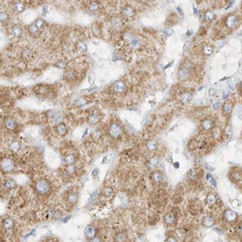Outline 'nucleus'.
Returning <instances> with one entry per match:
<instances>
[{
  "label": "nucleus",
  "mask_w": 242,
  "mask_h": 242,
  "mask_svg": "<svg viewBox=\"0 0 242 242\" xmlns=\"http://www.w3.org/2000/svg\"><path fill=\"white\" fill-rule=\"evenodd\" d=\"M34 23L36 24V26H37L38 28H39L40 30L43 29L44 26H45V22H44L43 20H41V18H38V20H37L36 21H35Z\"/></svg>",
  "instance_id": "nucleus-39"
},
{
  "label": "nucleus",
  "mask_w": 242,
  "mask_h": 242,
  "mask_svg": "<svg viewBox=\"0 0 242 242\" xmlns=\"http://www.w3.org/2000/svg\"><path fill=\"white\" fill-rule=\"evenodd\" d=\"M192 99V93L191 92H184V93L181 94L180 101L182 102L183 104H186L188 102H190Z\"/></svg>",
  "instance_id": "nucleus-25"
},
{
  "label": "nucleus",
  "mask_w": 242,
  "mask_h": 242,
  "mask_svg": "<svg viewBox=\"0 0 242 242\" xmlns=\"http://www.w3.org/2000/svg\"><path fill=\"white\" fill-rule=\"evenodd\" d=\"M88 121H89V123H91V124H97L100 121L99 114L97 113H92L88 117Z\"/></svg>",
  "instance_id": "nucleus-24"
},
{
  "label": "nucleus",
  "mask_w": 242,
  "mask_h": 242,
  "mask_svg": "<svg viewBox=\"0 0 242 242\" xmlns=\"http://www.w3.org/2000/svg\"><path fill=\"white\" fill-rule=\"evenodd\" d=\"M90 242H102V240H101V238L99 236H95L93 239L90 240Z\"/></svg>",
  "instance_id": "nucleus-46"
},
{
  "label": "nucleus",
  "mask_w": 242,
  "mask_h": 242,
  "mask_svg": "<svg viewBox=\"0 0 242 242\" xmlns=\"http://www.w3.org/2000/svg\"><path fill=\"white\" fill-rule=\"evenodd\" d=\"M150 180L151 182H153L154 184H160L164 181V175L163 173H160V171H155L150 174Z\"/></svg>",
  "instance_id": "nucleus-10"
},
{
  "label": "nucleus",
  "mask_w": 242,
  "mask_h": 242,
  "mask_svg": "<svg viewBox=\"0 0 242 242\" xmlns=\"http://www.w3.org/2000/svg\"><path fill=\"white\" fill-rule=\"evenodd\" d=\"M65 171H66V173L74 174V173H77V167H76L75 165H68L65 168Z\"/></svg>",
  "instance_id": "nucleus-31"
},
{
  "label": "nucleus",
  "mask_w": 242,
  "mask_h": 242,
  "mask_svg": "<svg viewBox=\"0 0 242 242\" xmlns=\"http://www.w3.org/2000/svg\"><path fill=\"white\" fill-rule=\"evenodd\" d=\"M78 193L75 192V191H71V192L68 193V195L66 196L67 202L70 203V204H75L76 202H78Z\"/></svg>",
  "instance_id": "nucleus-18"
},
{
  "label": "nucleus",
  "mask_w": 242,
  "mask_h": 242,
  "mask_svg": "<svg viewBox=\"0 0 242 242\" xmlns=\"http://www.w3.org/2000/svg\"><path fill=\"white\" fill-rule=\"evenodd\" d=\"M7 20H8V15L6 14L5 12H2L1 13V21L4 22V21H6Z\"/></svg>",
  "instance_id": "nucleus-43"
},
{
  "label": "nucleus",
  "mask_w": 242,
  "mask_h": 242,
  "mask_svg": "<svg viewBox=\"0 0 242 242\" xmlns=\"http://www.w3.org/2000/svg\"><path fill=\"white\" fill-rule=\"evenodd\" d=\"M3 187H4V189L11 190V189H14V188L17 187V183H16V181L13 179H6L4 182H3Z\"/></svg>",
  "instance_id": "nucleus-22"
},
{
  "label": "nucleus",
  "mask_w": 242,
  "mask_h": 242,
  "mask_svg": "<svg viewBox=\"0 0 242 242\" xmlns=\"http://www.w3.org/2000/svg\"><path fill=\"white\" fill-rule=\"evenodd\" d=\"M158 164H159L158 159L156 158V157H153V158L149 159V161H148V168H150V170H155V168L158 167Z\"/></svg>",
  "instance_id": "nucleus-28"
},
{
  "label": "nucleus",
  "mask_w": 242,
  "mask_h": 242,
  "mask_svg": "<svg viewBox=\"0 0 242 242\" xmlns=\"http://www.w3.org/2000/svg\"><path fill=\"white\" fill-rule=\"evenodd\" d=\"M200 50H202V53L203 55H210L211 53L213 52V47L212 46H210V45H207V44H203L200 46Z\"/></svg>",
  "instance_id": "nucleus-21"
},
{
  "label": "nucleus",
  "mask_w": 242,
  "mask_h": 242,
  "mask_svg": "<svg viewBox=\"0 0 242 242\" xmlns=\"http://www.w3.org/2000/svg\"><path fill=\"white\" fill-rule=\"evenodd\" d=\"M223 217H224V219L227 222L232 223V222L236 221L237 214H236V212L234 211V210H226L224 212V214H223Z\"/></svg>",
  "instance_id": "nucleus-8"
},
{
  "label": "nucleus",
  "mask_w": 242,
  "mask_h": 242,
  "mask_svg": "<svg viewBox=\"0 0 242 242\" xmlns=\"http://www.w3.org/2000/svg\"><path fill=\"white\" fill-rule=\"evenodd\" d=\"M65 163L67 165H74L76 163V161H77V159H76V157L74 155H72V154H70V155H67L66 157H65Z\"/></svg>",
  "instance_id": "nucleus-30"
},
{
  "label": "nucleus",
  "mask_w": 242,
  "mask_h": 242,
  "mask_svg": "<svg viewBox=\"0 0 242 242\" xmlns=\"http://www.w3.org/2000/svg\"><path fill=\"white\" fill-rule=\"evenodd\" d=\"M127 234L125 232H119L114 236V242H126Z\"/></svg>",
  "instance_id": "nucleus-27"
},
{
  "label": "nucleus",
  "mask_w": 242,
  "mask_h": 242,
  "mask_svg": "<svg viewBox=\"0 0 242 242\" xmlns=\"http://www.w3.org/2000/svg\"><path fill=\"white\" fill-rule=\"evenodd\" d=\"M15 168V162L13 161L12 158L9 157H3L1 159V171L3 173H8L14 170Z\"/></svg>",
  "instance_id": "nucleus-3"
},
{
  "label": "nucleus",
  "mask_w": 242,
  "mask_h": 242,
  "mask_svg": "<svg viewBox=\"0 0 242 242\" xmlns=\"http://www.w3.org/2000/svg\"><path fill=\"white\" fill-rule=\"evenodd\" d=\"M122 15L126 20H132V18L135 17V10H134V8H132L131 6L127 5L123 8Z\"/></svg>",
  "instance_id": "nucleus-11"
},
{
  "label": "nucleus",
  "mask_w": 242,
  "mask_h": 242,
  "mask_svg": "<svg viewBox=\"0 0 242 242\" xmlns=\"http://www.w3.org/2000/svg\"><path fill=\"white\" fill-rule=\"evenodd\" d=\"M221 106V104H220V102H216V103L214 104V106H213V108H214V110H217L219 107Z\"/></svg>",
  "instance_id": "nucleus-47"
},
{
  "label": "nucleus",
  "mask_w": 242,
  "mask_h": 242,
  "mask_svg": "<svg viewBox=\"0 0 242 242\" xmlns=\"http://www.w3.org/2000/svg\"><path fill=\"white\" fill-rule=\"evenodd\" d=\"M157 142L155 141H150L147 142V148L148 150H155V149H157Z\"/></svg>",
  "instance_id": "nucleus-35"
},
{
  "label": "nucleus",
  "mask_w": 242,
  "mask_h": 242,
  "mask_svg": "<svg viewBox=\"0 0 242 242\" xmlns=\"http://www.w3.org/2000/svg\"><path fill=\"white\" fill-rule=\"evenodd\" d=\"M217 198H216V195L215 194H213V193H209L207 197H206V200H205V202H206V204H207L209 207H211L213 208L215 206V204L217 203Z\"/></svg>",
  "instance_id": "nucleus-17"
},
{
  "label": "nucleus",
  "mask_w": 242,
  "mask_h": 242,
  "mask_svg": "<svg viewBox=\"0 0 242 242\" xmlns=\"http://www.w3.org/2000/svg\"><path fill=\"white\" fill-rule=\"evenodd\" d=\"M213 126H214V120L211 117H205L202 121V129L203 132H210L213 129Z\"/></svg>",
  "instance_id": "nucleus-5"
},
{
  "label": "nucleus",
  "mask_w": 242,
  "mask_h": 242,
  "mask_svg": "<svg viewBox=\"0 0 242 242\" xmlns=\"http://www.w3.org/2000/svg\"><path fill=\"white\" fill-rule=\"evenodd\" d=\"M209 93H210V95H211V94L214 95V94H216V91H215V90H213V89H212V90H210V91H209Z\"/></svg>",
  "instance_id": "nucleus-48"
},
{
  "label": "nucleus",
  "mask_w": 242,
  "mask_h": 242,
  "mask_svg": "<svg viewBox=\"0 0 242 242\" xmlns=\"http://www.w3.org/2000/svg\"><path fill=\"white\" fill-rule=\"evenodd\" d=\"M200 173H202V171H200L199 168H194L190 171L189 174H188V177H189V179L191 181H196L200 177V175H202Z\"/></svg>",
  "instance_id": "nucleus-16"
},
{
  "label": "nucleus",
  "mask_w": 242,
  "mask_h": 242,
  "mask_svg": "<svg viewBox=\"0 0 242 242\" xmlns=\"http://www.w3.org/2000/svg\"><path fill=\"white\" fill-rule=\"evenodd\" d=\"M2 228H3V231H7L8 234L12 232L15 228V223L13 221V219H11V218L4 219L2 222Z\"/></svg>",
  "instance_id": "nucleus-6"
},
{
  "label": "nucleus",
  "mask_w": 242,
  "mask_h": 242,
  "mask_svg": "<svg viewBox=\"0 0 242 242\" xmlns=\"http://www.w3.org/2000/svg\"><path fill=\"white\" fill-rule=\"evenodd\" d=\"M189 209H190V212L193 213V214H198V213L200 212V210H202V204H200L199 200H195L190 202Z\"/></svg>",
  "instance_id": "nucleus-12"
},
{
  "label": "nucleus",
  "mask_w": 242,
  "mask_h": 242,
  "mask_svg": "<svg viewBox=\"0 0 242 242\" xmlns=\"http://www.w3.org/2000/svg\"><path fill=\"white\" fill-rule=\"evenodd\" d=\"M109 133H110V137H113V138H114V139L118 138L121 134H122V127H121L118 123L110 124Z\"/></svg>",
  "instance_id": "nucleus-4"
},
{
  "label": "nucleus",
  "mask_w": 242,
  "mask_h": 242,
  "mask_svg": "<svg viewBox=\"0 0 242 242\" xmlns=\"http://www.w3.org/2000/svg\"><path fill=\"white\" fill-rule=\"evenodd\" d=\"M78 47H79V50H85V49H86V47H85V45L82 43V42H79L78 44Z\"/></svg>",
  "instance_id": "nucleus-44"
},
{
  "label": "nucleus",
  "mask_w": 242,
  "mask_h": 242,
  "mask_svg": "<svg viewBox=\"0 0 242 242\" xmlns=\"http://www.w3.org/2000/svg\"><path fill=\"white\" fill-rule=\"evenodd\" d=\"M11 32L12 34L14 35V36L16 37H20L21 33H22V31H21V28L18 26V25H15V26H13L12 27V29H11Z\"/></svg>",
  "instance_id": "nucleus-29"
},
{
  "label": "nucleus",
  "mask_w": 242,
  "mask_h": 242,
  "mask_svg": "<svg viewBox=\"0 0 242 242\" xmlns=\"http://www.w3.org/2000/svg\"><path fill=\"white\" fill-rule=\"evenodd\" d=\"M76 103H77L78 106H83V105L87 103V101L85 100V98H81V99H79Z\"/></svg>",
  "instance_id": "nucleus-42"
},
{
  "label": "nucleus",
  "mask_w": 242,
  "mask_h": 242,
  "mask_svg": "<svg viewBox=\"0 0 242 242\" xmlns=\"http://www.w3.org/2000/svg\"><path fill=\"white\" fill-rule=\"evenodd\" d=\"M166 242H177V240L175 239V237L170 236V237L167 238V240H166Z\"/></svg>",
  "instance_id": "nucleus-45"
},
{
  "label": "nucleus",
  "mask_w": 242,
  "mask_h": 242,
  "mask_svg": "<svg viewBox=\"0 0 242 242\" xmlns=\"http://www.w3.org/2000/svg\"><path fill=\"white\" fill-rule=\"evenodd\" d=\"M101 136H102V134H101L100 131H98V130L92 133V138H93L95 141H98V139L101 138Z\"/></svg>",
  "instance_id": "nucleus-40"
},
{
  "label": "nucleus",
  "mask_w": 242,
  "mask_h": 242,
  "mask_svg": "<svg viewBox=\"0 0 242 242\" xmlns=\"http://www.w3.org/2000/svg\"><path fill=\"white\" fill-rule=\"evenodd\" d=\"M102 194L105 197H110L111 194H113V190H111L110 187H105L103 190H102Z\"/></svg>",
  "instance_id": "nucleus-36"
},
{
  "label": "nucleus",
  "mask_w": 242,
  "mask_h": 242,
  "mask_svg": "<svg viewBox=\"0 0 242 242\" xmlns=\"http://www.w3.org/2000/svg\"><path fill=\"white\" fill-rule=\"evenodd\" d=\"M34 92L37 95L40 96H44V95H49L50 94V86L47 85H37L34 88Z\"/></svg>",
  "instance_id": "nucleus-13"
},
{
  "label": "nucleus",
  "mask_w": 242,
  "mask_h": 242,
  "mask_svg": "<svg viewBox=\"0 0 242 242\" xmlns=\"http://www.w3.org/2000/svg\"><path fill=\"white\" fill-rule=\"evenodd\" d=\"M88 9L92 12L94 11H97L98 9H99V4H98V2H95V1H90L88 3Z\"/></svg>",
  "instance_id": "nucleus-33"
},
{
  "label": "nucleus",
  "mask_w": 242,
  "mask_h": 242,
  "mask_svg": "<svg viewBox=\"0 0 242 242\" xmlns=\"http://www.w3.org/2000/svg\"><path fill=\"white\" fill-rule=\"evenodd\" d=\"M9 147H10V149L13 151H18L21 149V143L18 142H12L10 144H9Z\"/></svg>",
  "instance_id": "nucleus-32"
},
{
  "label": "nucleus",
  "mask_w": 242,
  "mask_h": 242,
  "mask_svg": "<svg viewBox=\"0 0 242 242\" xmlns=\"http://www.w3.org/2000/svg\"><path fill=\"white\" fill-rule=\"evenodd\" d=\"M28 31H29V33L31 35H33V36H38V35L40 34V29L36 26L35 23L30 24L29 26H28Z\"/></svg>",
  "instance_id": "nucleus-26"
},
{
  "label": "nucleus",
  "mask_w": 242,
  "mask_h": 242,
  "mask_svg": "<svg viewBox=\"0 0 242 242\" xmlns=\"http://www.w3.org/2000/svg\"><path fill=\"white\" fill-rule=\"evenodd\" d=\"M34 189L39 195L45 196L50 191V185L46 179H40L34 184Z\"/></svg>",
  "instance_id": "nucleus-1"
},
{
  "label": "nucleus",
  "mask_w": 242,
  "mask_h": 242,
  "mask_svg": "<svg viewBox=\"0 0 242 242\" xmlns=\"http://www.w3.org/2000/svg\"><path fill=\"white\" fill-rule=\"evenodd\" d=\"M232 109H234V103H232L231 101L230 100H227L223 105V108H222V110H223V113H224V115L226 116H229L230 114L231 113L232 111Z\"/></svg>",
  "instance_id": "nucleus-14"
},
{
  "label": "nucleus",
  "mask_w": 242,
  "mask_h": 242,
  "mask_svg": "<svg viewBox=\"0 0 242 242\" xmlns=\"http://www.w3.org/2000/svg\"><path fill=\"white\" fill-rule=\"evenodd\" d=\"M215 224V219L211 215H205L202 218V225L205 228H210Z\"/></svg>",
  "instance_id": "nucleus-19"
},
{
  "label": "nucleus",
  "mask_w": 242,
  "mask_h": 242,
  "mask_svg": "<svg viewBox=\"0 0 242 242\" xmlns=\"http://www.w3.org/2000/svg\"><path fill=\"white\" fill-rule=\"evenodd\" d=\"M3 124H4L5 128H7L8 130H10V131H12V130H15L18 126L17 121L13 118V117H9V116L6 117V118L4 119V121H3Z\"/></svg>",
  "instance_id": "nucleus-9"
},
{
  "label": "nucleus",
  "mask_w": 242,
  "mask_h": 242,
  "mask_svg": "<svg viewBox=\"0 0 242 242\" xmlns=\"http://www.w3.org/2000/svg\"><path fill=\"white\" fill-rule=\"evenodd\" d=\"M235 231H236L237 234L242 235V222L238 223V224L236 225V227H235Z\"/></svg>",
  "instance_id": "nucleus-41"
},
{
  "label": "nucleus",
  "mask_w": 242,
  "mask_h": 242,
  "mask_svg": "<svg viewBox=\"0 0 242 242\" xmlns=\"http://www.w3.org/2000/svg\"><path fill=\"white\" fill-rule=\"evenodd\" d=\"M164 223L168 227L173 226L176 223V216L173 212H168L164 216Z\"/></svg>",
  "instance_id": "nucleus-7"
},
{
  "label": "nucleus",
  "mask_w": 242,
  "mask_h": 242,
  "mask_svg": "<svg viewBox=\"0 0 242 242\" xmlns=\"http://www.w3.org/2000/svg\"><path fill=\"white\" fill-rule=\"evenodd\" d=\"M239 23H240L239 17L234 14L228 16L225 20V26L226 28H228L229 30H234L235 28H237L239 26Z\"/></svg>",
  "instance_id": "nucleus-2"
},
{
  "label": "nucleus",
  "mask_w": 242,
  "mask_h": 242,
  "mask_svg": "<svg viewBox=\"0 0 242 242\" xmlns=\"http://www.w3.org/2000/svg\"><path fill=\"white\" fill-rule=\"evenodd\" d=\"M113 88L116 93L123 94V93H125V91H126V84L124 83L122 81H118L113 85Z\"/></svg>",
  "instance_id": "nucleus-15"
},
{
  "label": "nucleus",
  "mask_w": 242,
  "mask_h": 242,
  "mask_svg": "<svg viewBox=\"0 0 242 242\" xmlns=\"http://www.w3.org/2000/svg\"><path fill=\"white\" fill-rule=\"evenodd\" d=\"M84 234H85V236H86L87 239L91 240L96 236V230H95L94 227H92V226H88V227L85 229Z\"/></svg>",
  "instance_id": "nucleus-20"
},
{
  "label": "nucleus",
  "mask_w": 242,
  "mask_h": 242,
  "mask_svg": "<svg viewBox=\"0 0 242 242\" xmlns=\"http://www.w3.org/2000/svg\"><path fill=\"white\" fill-rule=\"evenodd\" d=\"M231 134H232V131H231V127L229 125L227 126V128L225 129V132H224V137L226 139H229L230 137H231Z\"/></svg>",
  "instance_id": "nucleus-38"
},
{
  "label": "nucleus",
  "mask_w": 242,
  "mask_h": 242,
  "mask_svg": "<svg viewBox=\"0 0 242 242\" xmlns=\"http://www.w3.org/2000/svg\"><path fill=\"white\" fill-rule=\"evenodd\" d=\"M213 18H214V14H213L212 11L208 10L204 13V20L206 21H208V22L211 21H213Z\"/></svg>",
  "instance_id": "nucleus-34"
},
{
  "label": "nucleus",
  "mask_w": 242,
  "mask_h": 242,
  "mask_svg": "<svg viewBox=\"0 0 242 242\" xmlns=\"http://www.w3.org/2000/svg\"><path fill=\"white\" fill-rule=\"evenodd\" d=\"M14 10L17 13H21L24 10V5L22 4V3H18V4H16L14 6Z\"/></svg>",
  "instance_id": "nucleus-37"
},
{
  "label": "nucleus",
  "mask_w": 242,
  "mask_h": 242,
  "mask_svg": "<svg viewBox=\"0 0 242 242\" xmlns=\"http://www.w3.org/2000/svg\"><path fill=\"white\" fill-rule=\"evenodd\" d=\"M55 131L59 136H65L67 134V127L65 126V124H63V123L58 124L55 128Z\"/></svg>",
  "instance_id": "nucleus-23"
}]
</instances>
